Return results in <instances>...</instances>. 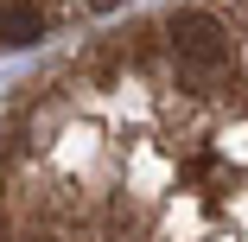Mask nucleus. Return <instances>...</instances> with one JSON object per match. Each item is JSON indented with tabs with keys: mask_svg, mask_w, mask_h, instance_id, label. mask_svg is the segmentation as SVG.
<instances>
[{
	"mask_svg": "<svg viewBox=\"0 0 248 242\" xmlns=\"http://www.w3.org/2000/svg\"><path fill=\"white\" fill-rule=\"evenodd\" d=\"M172 58H178V70L191 83H217L229 70V32H223V19L204 13V7H185L172 19Z\"/></svg>",
	"mask_w": 248,
	"mask_h": 242,
	"instance_id": "f257e3e1",
	"label": "nucleus"
},
{
	"mask_svg": "<svg viewBox=\"0 0 248 242\" xmlns=\"http://www.w3.org/2000/svg\"><path fill=\"white\" fill-rule=\"evenodd\" d=\"M26 38H38V13L32 7H7L0 13V51H7V45H26Z\"/></svg>",
	"mask_w": 248,
	"mask_h": 242,
	"instance_id": "f03ea898",
	"label": "nucleus"
},
{
	"mask_svg": "<svg viewBox=\"0 0 248 242\" xmlns=\"http://www.w3.org/2000/svg\"><path fill=\"white\" fill-rule=\"evenodd\" d=\"M89 7H95V13H108V7H121V0H89Z\"/></svg>",
	"mask_w": 248,
	"mask_h": 242,
	"instance_id": "7ed1b4c3",
	"label": "nucleus"
}]
</instances>
